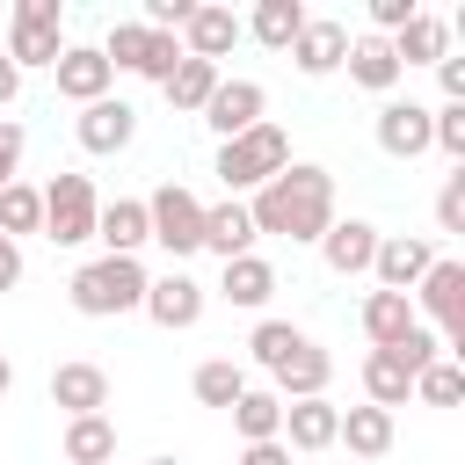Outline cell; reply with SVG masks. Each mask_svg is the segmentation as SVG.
<instances>
[{
  "label": "cell",
  "mask_w": 465,
  "mask_h": 465,
  "mask_svg": "<svg viewBox=\"0 0 465 465\" xmlns=\"http://www.w3.org/2000/svg\"><path fill=\"white\" fill-rule=\"evenodd\" d=\"M247 218H254V240L276 232L291 247H320V232L334 225V174L312 167V160H291L283 174H269L254 196H240Z\"/></svg>",
  "instance_id": "6da1fadb"
},
{
  "label": "cell",
  "mask_w": 465,
  "mask_h": 465,
  "mask_svg": "<svg viewBox=\"0 0 465 465\" xmlns=\"http://www.w3.org/2000/svg\"><path fill=\"white\" fill-rule=\"evenodd\" d=\"M145 262L138 254H94V262H80L73 269V283H65V298H73V312L80 320H124V312H138L145 305Z\"/></svg>",
  "instance_id": "7a4b0ae2"
},
{
  "label": "cell",
  "mask_w": 465,
  "mask_h": 465,
  "mask_svg": "<svg viewBox=\"0 0 465 465\" xmlns=\"http://www.w3.org/2000/svg\"><path fill=\"white\" fill-rule=\"evenodd\" d=\"M291 167V138H283V124H254V131H240V138H225L218 145V182H225V196H254L269 174H283Z\"/></svg>",
  "instance_id": "3957f363"
},
{
  "label": "cell",
  "mask_w": 465,
  "mask_h": 465,
  "mask_svg": "<svg viewBox=\"0 0 465 465\" xmlns=\"http://www.w3.org/2000/svg\"><path fill=\"white\" fill-rule=\"evenodd\" d=\"M407 305H414V320H421V312L436 320V341H443L450 356H465V262L436 254L429 276L407 291Z\"/></svg>",
  "instance_id": "277c9868"
},
{
  "label": "cell",
  "mask_w": 465,
  "mask_h": 465,
  "mask_svg": "<svg viewBox=\"0 0 465 465\" xmlns=\"http://www.w3.org/2000/svg\"><path fill=\"white\" fill-rule=\"evenodd\" d=\"M94 218H102V196H94L87 174H51L44 182V240L51 247H87Z\"/></svg>",
  "instance_id": "5b68a950"
},
{
  "label": "cell",
  "mask_w": 465,
  "mask_h": 465,
  "mask_svg": "<svg viewBox=\"0 0 465 465\" xmlns=\"http://www.w3.org/2000/svg\"><path fill=\"white\" fill-rule=\"evenodd\" d=\"M145 232L182 262V254H203V203L182 189V182H160L145 196Z\"/></svg>",
  "instance_id": "8992f818"
},
{
  "label": "cell",
  "mask_w": 465,
  "mask_h": 465,
  "mask_svg": "<svg viewBox=\"0 0 465 465\" xmlns=\"http://www.w3.org/2000/svg\"><path fill=\"white\" fill-rule=\"evenodd\" d=\"M58 0H15V22H7V58H15V73H29V65H58V51H65V36H58Z\"/></svg>",
  "instance_id": "52a82bcc"
},
{
  "label": "cell",
  "mask_w": 465,
  "mask_h": 465,
  "mask_svg": "<svg viewBox=\"0 0 465 465\" xmlns=\"http://www.w3.org/2000/svg\"><path fill=\"white\" fill-rule=\"evenodd\" d=\"M203 305H211V291H203L189 269H167V276L145 283V305H138V312H145L153 327H167V334H189V327L203 320Z\"/></svg>",
  "instance_id": "ba28073f"
},
{
  "label": "cell",
  "mask_w": 465,
  "mask_h": 465,
  "mask_svg": "<svg viewBox=\"0 0 465 465\" xmlns=\"http://www.w3.org/2000/svg\"><path fill=\"white\" fill-rule=\"evenodd\" d=\"M73 138H80V153L109 160V153H124V145L138 138V109H131L124 94H102V102H87V109L73 116Z\"/></svg>",
  "instance_id": "9c48e42d"
},
{
  "label": "cell",
  "mask_w": 465,
  "mask_h": 465,
  "mask_svg": "<svg viewBox=\"0 0 465 465\" xmlns=\"http://www.w3.org/2000/svg\"><path fill=\"white\" fill-rule=\"evenodd\" d=\"M429 262H436V247L421 240V232H378V254H371V276H378V291H414L421 276H429Z\"/></svg>",
  "instance_id": "30bf717a"
},
{
  "label": "cell",
  "mask_w": 465,
  "mask_h": 465,
  "mask_svg": "<svg viewBox=\"0 0 465 465\" xmlns=\"http://www.w3.org/2000/svg\"><path fill=\"white\" fill-rule=\"evenodd\" d=\"M341 58H349V22L305 15V29L291 36V65H298L305 80H327V73H341Z\"/></svg>",
  "instance_id": "8fae6325"
},
{
  "label": "cell",
  "mask_w": 465,
  "mask_h": 465,
  "mask_svg": "<svg viewBox=\"0 0 465 465\" xmlns=\"http://www.w3.org/2000/svg\"><path fill=\"white\" fill-rule=\"evenodd\" d=\"M262 109H269V87H262V80H218V87H211V102H203V124H211V131H218V145H225V138L254 131V124H262Z\"/></svg>",
  "instance_id": "7c38bea8"
},
{
  "label": "cell",
  "mask_w": 465,
  "mask_h": 465,
  "mask_svg": "<svg viewBox=\"0 0 465 465\" xmlns=\"http://www.w3.org/2000/svg\"><path fill=\"white\" fill-rule=\"evenodd\" d=\"M51 80H58V94H65V102H80V109H87V102H102V94L116 87V65H109L94 44H65V51H58V65H51Z\"/></svg>",
  "instance_id": "4fadbf2b"
},
{
  "label": "cell",
  "mask_w": 465,
  "mask_h": 465,
  "mask_svg": "<svg viewBox=\"0 0 465 465\" xmlns=\"http://www.w3.org/2000/svg\"><path fill=\"white\" fill-rule=\"evenodd\" d=\"M51 407H58L65 421L102 414V407H109V371H102V363H87V356L58 363V371H51Z\"/></svg>",
  "instance_id": "5bb4252c"
},
{
  "label": "cell",
  "mask_w": 465,
  "mask_h": 465,
  "mask_svg": "<svg viewBox=\"0 0 465 465\" xmlns=\"http://www.w3.org/2000/svg\"><path fill=\"white\" fill-rule=\"evenodd\" d=\"M334 429H341V407L320 392V400H291L283 407V450L291 458H312V450H334Z\"/></svg>",
  "instance_id": "9a60e30c"
},
{
  "label": "cell",
  "mask_w": 465,
  "mask_h": 465,
  "mask_svg": "<svg viewBox=\"0 0 465 465\" xmlns=\"http://www.w3.org/2000/svg\"><path fill=\"white\" fill-rule=\"evenodd\" d=\"M232 44H240V15H232V7H218V0H196V15L182 22V58L218 65Z\"/></svg>",
  "instance_id": "2e32d148"
},
{
  "label": "cell",
  "mask_w": 465,
  "mask_h": 465,
  "mask_svg": "<svg viewBox=\"0 0 465 465\" xmlns=\"http://www.w3.org/2000/svg\"><path fill=\"white\" fill-rule=\"evenodd\" d=\"M429 116H436L429 102H385L378 124H371V131H378V153H392V160H421V153H429Z\"/></svg>",
  "instance_id": "e0dca14e"
},
{
  "label": "cell",
  "mask_w": 465,
  "mask_h": 465,
  "mask_svg": "<svg viewBox=\"0 0 465 465\" xmlns=\"http://www.w3.org/2000/svg\"><path fill=\"white\" fill-rule=\"evenodd\" d=\"M371 254H378V225L371 218H334L320 232V262L334 276H371Z\"/></svg>",
  "instance_id": "ac0fdd59"
},
{
  "label": "cell",
  "mask_w": 465,
  "mask_h": 465,
  "mask_svg": "<svg viewBox=\"0 0 465 465\" xmlns=\"http://www.w3.org/2000/svg\"><path fill=\"white\" fill-rule=\"evenodd\" d=\"M203 254H218V262L254 254V218H247V203H240V196L203 203Z\"/></svg>",
  "instance_id": "d6986e66"
},
{
  "label": "cell",
  "mask_w": 465,
  "mask_h": 465,
  "mask_svg": "<svg viewBox=\"0 0 465 465\" xmlns=\"http://www.w3.org/2000/svg\"><path fill=\"white\" fill-rule=\"evenodd\" d=\"M327 378H334V356H327L320 341H305V349H298V356L269 378V392L291 407V400H320V392H327Z\"/></svg>",
  "instance_id": "ffe728a7"
},
{
  "label": "cell",
  "mask_w": 465,
  "mask_h": 465,
  "mask_svg": "<svg viewBox=\"0 0 465 465\" xmlns=\"http://www.w3.org/2000/svg\"><path fill=\"white\" fill-rule=\"evenodd\" d=\"M94 240H102V254H138V247L153 240V232H145V196H116V203H102Z\"/></svg>",
  "instance_id": "44dd1931"
},
{
  "label": "cell",
  "mask_w": 465,
  "mask_h": 465,
  "mask_svg": "<svg viewBox=\"0 0 465 465\" xmlns=\"http://www.w3.org/2000/svg\"><path fill=\"white\" fill-rule=\"evenodd\" d=\"M349 80L356 87H371V94H392L400 87V58H392V44L385 36H349Z\"/></svg>",
  "instance_id": "7402d4cb"
},
{
  "label": "cell",
  "mask_w": 465,
  "mask_h": 465,
  "mask_svg": "<svg viewBox=\"0 0 465 465\" xmlns=\"http://www.w3.org/2000/svg\"><path fill=\"white\" fill-rule=\"evenodd\" d=\"M218 298H225V305H247V312H262V305L276 298V269H269L262 254H240V262H225Z\"/></svg>",
  "instance_id": "603a6c76"
},
{
  "label": "cell",
  "mask_w": 465,
  "mask_h": 465,
  "mask_svg": "<svg viewBox=\"0 0 465 465\" xmlns=\"http://www.w3.org/2000/svg\"><path fill=\"white\" fill-rule=\"evenodd\" d=\"M363 400L385 407V414L407 407V400H414V371H407L392 349H371V356H363Z\"/></svg>",
  "instance_id": "cb8c5ba5"
},
{
  "label": "cell",
  "mask_w": 465,
  "mask_h": 465,
  "mask_svg": "<svg viewBox=\"0 0 465 465\" xmlns=\"http://www.w3.org/2000/svg\"><path fill=\"white\" fill-rule=\"evenodd\" d=\"M225 414H232L240 443H276V436H283V400H276L269 385H247V392L225 407Z\"/></svg>",
  "instance_id": "d4e9b609"
},
{
  "label": "cell",
  "mask_w": 465,
  "mask_h": 465,
  "mask_svg": "<svg viewBox=\"0 0 465 465\" xmlns=\"http://www.w3.org/2000/svg\"><path fill=\"white\" fill-rule=\"evenodd\" d=\"M334 443H349V458H385L392 450V414L385 407H341V429H334Z\"/></svg>",
  "instance_id": "484cf974"
},
{
  "label": "cell",
  "mask_w": 465,
  "mask_h": 465,
  "mask_svg": "<svg viewBox=\"0 0 465 465\" xmlns=\"http://www.w3.org/2000/svg\"><path fill=\"white\" fill-rule=\"evenodd\" d=\"M298 29H305V7L298 0H254V15L240 22V36H254L262 51H291Z\"/></svg>",
  "instance_id": "4316f807"
},
{
  "label": "cell",
  "mask_w": 465,
  "mask_h": 465,
  "mask_svg": "<svg viewBox=\"0 0 465 465\" xmlns=\"http://www.w3.org/2000/svg\"><path fill=\"white\" fill-rule=\"evenodd\" d=\"M392 44V58H400V73L407 65H436V58H450V22H436V15H414L400 36H385Z\"/></svg>",
  "instance_id": "83f0119b"
},
{
  "label": "cell",
  "mask_w": 465,
  "mask_h": 465,
  "mask_svg": "<svg viewBox=\"0 0 465 465\" xmlns=\"http://www.w3.org/2000/svg\"><path fill=\"white\" fill-rule=\"evenodd\" d=\"M225 73L218 65H203V58H182L167 80H160V94L174 102V116H203V102H211V87H218Z\"/></svg>",
  "instance_id": "f1b7e54d"
},
{
  "label": "cell",
  "mask_w": 465,
  "mask_h": 465,
  "mask_svg": "<svg viewBox=\"0 0 465 465\" xmlns=\"http://www.w3.org/2000/svg\"><path fill=\"white\" fill-rule=\"evenodd\" d=\"M65 465H116V421L109 414L65 421Z\"/></svg>",
  "instance_id": "f546056e"
},
{
  "label": "cell",
  "mask_w": 465,
  "mask_h": 465,
  "mask_svg": "<svg viewBox=\"0 0 465 465\" xmlns=\"http://www.w3.org/2000/svg\"><path fill=\"white\" fill-rule=\"evenodd\" d=\"M407 327H421V320H414V305H407L400 291H371V298H363V334H371V349H392Z\"/></svg>",
  "instance_id": "4dcf8cb0"
},
{
  "label": "cell",
  "mask_w": 465,
  "mask_h": 465,
  "mask_svg": "<svg viewBox=\"0 0 465 465\" xmlns=\"http://www.w3.org/2000/svg\"><path fill=\"white\" fill-rule=\"evenodd\" d=\"M305 341H312V334H298L291 320H262V327L247 334V356H254V371H269V378H276V371H283Z\"/></svg>",
  "instance_id": "1f68e13d"
},
{
  "label": "cell",
  "mask_w": 465,
  "mask_h": 465,
  "mask_svg": "<svg viewBox=\"0 0 465 465\" xmlns=\"http://www.w3.org/2000/svg\"><path fill=\"white\" fill-rule=\"evenodd\" d=\"M0 232L22 247V232H44V189L36 182H0Z\"/></svg>",
  "instance_id": "d6a6232c"
},
{
  "label": "cell",
  "mask_w": 465,
  "mask_h": 465,
  "mask_svg": "<svg viewBox=\"0 0 465 465\" xmlns=\"http://www.w3.org/2000/svg\"><path fill=\"white\" fill-rule=\"evenodd\" d=\"M189 392H196L203 407H232V400L247 392V371H240L232 356H211V363H196V378H189Z\"/></svg>",
  "instance_id": "836d02e7"
},
{
  "label": "cell",
  "mask_w": 465,
  "mask_h": 465,
  "mask_svg": "<svg viewBox=\"0 0 465 465\" xmlns=\"http://www.w3.org/2000/svg\"><path fill=\"white\" fill-rule=\"evenodd\" d=\"M414 400H421V407H458V400H465V371H458L450 356H436V363L414 378Z\"/></svg>",
  "instance_id": "e575fe53"
},
{
  "label": "cell",
  "mask_w": 465,
  "mask_h": 465,
  "mask_svg": "<svg viewBox=\"0 0 465 465\" xmlns=\"http://www.w3.org/2000/svg\"><path fill=\"white\" fill-rule=\"evenodd\" d=\"M174 65H182V36L145 29V44H138V65H131V73H138V80H167Z\"/></svg>",
  "instance_id": "d590c367"
},
{
  "label": "cell",
  "mask_w": 465,
  "mask_h": 465,
  "mask_svg": "<svg viewBox=\"0 0 465 465\" xmlns=\"http://www.w3.org/2000/svg\"><path fill=\"white\" fill-rule=\"evenodd\" d=\"M392 356H400V363H407V371L421 378V371H429V363L443 356V341H436V327H407V334L392 341Z\"/></svg>",
  "instance_id": "8d00e7d4"
},
{
  "label": "cell",
  "mask_w": 465,
  "mask_h": 465,
  "mask_svg": "<svg viewBox=\"0 0 465 465\" xmlns=\"http://www.w3.org/2000/svg\"><path fill=\"white\" fill-rule=\"evenodd\" d=\"M436 225H443V232H465V167L443 174V189H436Z\"/></svg>",
  "instance_id": "74e56055"
},
{
  "label": "cell",
  "mask_w": 465,
  "mask_h": 465,
  "mask_svg": "<svg viewBox=\"0 0 465 465\" xmlns=\"http://www.w3.org/2000/svg\"><path fill=\"white\" fill-rule=\"evenodd\" d=\"M414 15H421L414 0H371V36H400Z\"/></svg>",
  "instance_id": "f35d334b"
},
{
  "label": "cell",
  "mask_w": 465,
  "mask_h": 465,
  "mask_svg": "<svg viewBox=\"0 0 465 465\" xmlns=\"http://www.w3.org/2000/svg\"><path fill=\"white\" fill-rule=\"evenodd\" d=\"M22 145H29V138H22V124H7V116H0V182H15V167H22Z\"/></svg>",
  "instance_id": "ab89813d"
},
{
  "label": "cell",
  "mask_w": 465,
  "mask_h": 465,
  "mask_svg": "<svg viewBox=\"0 0 465 465\" xmlns=\"http://www.w3.org/2000/svg\"><path fill=\"white\" fill-rule=\"evenodd\" d=\"M436 87L443 102H465V58H436Z\"/></svg>",
  "instance_id": "60d3db41"
},
{
  "label": "cell",
  "mask_w": 465,
  "mask_h": 465,
  "mask_svg": "<svg viewBox=\"0 0 465 465\" xmlns=\"http://www.w3.org/2000/svg\"><path fill=\"white\" fill-rule=\"evenodd\" d=\"M240 465H291V450H283V436L276 443H240Z\"/></svg>",
  "instance_id": "b9f144b4"
},
{
  "label": "cell",
  "mask_w": 465,
  "mask_h": 465,
  "mask_svg": "<svg viewBox=\"0 0 465 465\" xmlns=\"http://www.w3.org/2000/svg\"><path fill=\"white\" fill-rule=\"evenodd\" d=\"M15 283H22V247H15L7 232H0V298H7Z\"/></svg>",
  "instance_id": "7bdbcfd3"
},
{
  "label": "cell",
  "mask_w": 465,
  "mask_h": 465,
  "mask_svg": "<svg viewBox=\"0 0 465 465\" xmlns=\"http://www.w3.org/2000/svg\"><path fill=\"white\" fill-rule=\"evenodd\" d=\"M15 94H22V73H15V58H7V51H0V109H7V102H15Z\"/></svg>",
  "instance_id": "ee69618b"
},
{
  "label": "cell",
  "mask_w": 465,
  "mask_h": 465,
  "mask_svg": "<svg viewBox=\"0 0 465 465\" xmlns=\"http://www.w3.org/2000/svg\"><path fill=\"white\" fill-rule=\"evenodd\" d=\"M7 392H15V363L0 356V400H7Z\"/></svg>",
  "instance_id": "f6af8a7d"
},
{
  "label": "cell",
  "mask_w": 465,
  "mask_h": 465,
  "mask_svg": "<svg viewBox=\"0 0 465 465\" xmlns=\"http://www.w3.org/2000/svg\"><path fill=\"white\" fill-rule=\"evenodd\" d=\"M153 465H182V458H153Z\"/></svg>",
  "instance_id": "bcb514c9"
}]
</instances>
